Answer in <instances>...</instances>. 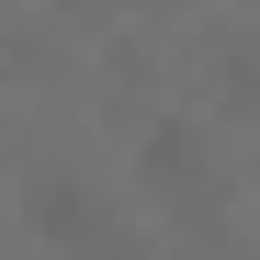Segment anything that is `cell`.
Wrapping results in <instances>:
<instances>
[{"label":"cell","instance_id":"obj_2","mask_svg":"<svg viewBox=\"0 0 260 260\" xmlns=\"http://www.w3.org/2000/svg\"><path fill=\"white\" fill-rule=\"evenodd\" d=\"M136 181L170 204V215H192V226H215L226 215V181H215V147H204V124H181V113H158L147 136H136Z\"/></svg>","mask_w":260,"mask_h":260},{"label":"cell","instance_id":"obj_3","mask_svg":"<svg viewBox=\"0 0 260 260\" xmlns=\"http://www.w3.org/2000/svg\"><path fill=\"white\" fill-rule=\"evenodd\" d=\"M226 102H260V57H226Z\"/></svg>","mask_w":260,"mask_h":260},{"label":"cell","instance_id":"obj_1","mask_svg":"<svg viewBox=\"0 0 260 260\" xmlns=\"http://www.w3.org/2000/svg\"><path fill=\"white\" fill-rule=\"evenodd\" d=\"M23 226H34V249H57V260H124V215L91 181H68V170H34V181H23Z\"/></svg>","mask_w":260,"mask_h":260}]
</instances>
